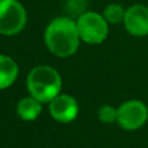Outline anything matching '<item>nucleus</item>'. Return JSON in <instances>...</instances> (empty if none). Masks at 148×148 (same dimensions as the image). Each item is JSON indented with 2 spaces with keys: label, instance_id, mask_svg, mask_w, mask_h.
<instances>
[{
  "label": "nucleus",
  "instance_id": "9d476101",
  "mask_svg": "<svg viewBox=\"0 0 148 148\" xmlns=\"http://www.w3.org/2000/svg\"><path fill=\"white\" fill-rule=\"evenodd\" d=\"M125 14H126V9L123 8L121 4H108L105 8H103L102 16L105 17L109 24H121L123 23L125 20Z\"/></svg>",
  "mask_w": 148,
  "mask_h": 148
},
{
  "label": "nucleus",
  "instance_id": "f257e3e1",
  "mask_svg": "<svg viewBox=\"0 0 148 148\" xmlns=\"http://www.w3.org/2000/svg\"><path fill=\"white\" fill-rule=\"evenodd\" d=\"M43 38L47 50L58 58L72 56L81 42L76 21L67 16L56 17L50 21Z\"/></svg>",
  "mask_w": 148,
  "mask_h": 148
},
{
  "label": "nucleus",
  "instance_id": "20e7f679",
  "mask_svg": "<svg viewBox=\"0 0 148 148\" xmlns=\"http://www.w3.org/2000/svg\"><path fill=\"white\" fill-rule=\"evenodd\" d=\"M26 11L18 0H0V34L16 36L26 25Z\"/></svg>",
  "mask_w": 148,
  "mask_h": 148
},
{
  "label": "nucleus",
  "instance_id": "f03ea898",
  "mask_svg": "<svg viewBox=\"0 0 148 148\" xmlns=\"http://www.w3.org/2000/svg\"><path fill=\"white\" fill-rule=\"evenodd\" d=\"M26 88L30 96L42 103H49L62 93V77L50 66H36L28 73Z\"/></svg>",
  "mask_w": 148,
  "mask_h": 148
},
{
  "label": "nucleus",
  "instance_id": "1a4fd4ad",
  "mask_svg": "<svg viewBox=\"0 0 148 148\" xmlns=\"http://www.w3.org/2000/svg\"><path fill=\"white\" fill-rule=\"evenodd\" d=\"M18 76V66L8 55L0 54V90L7 89L16 81Z\"/></svg>",
  "mask_w": 148,
  "mask_h": 148
},
{
  "label": "nucleus",
  "instance_id": "6e6552de",
  "mask_svg": "<svg viewBox=\"0 0 148 148\" xmlns=\"http://www.w3.org/2000/svg\"><path fill=\"white\" fill-rule=\"evenodd\" d=\"M16 112L23 121H26V122L36 121L42 113V102L29 95L28 97L21 98L17 102Z\"/></svg>",
  "mask_w": 148,
  "mask_h": 148
},
{
  "label": "nucleus",
  "instance_id": "9b49d317",
  "mask_svg": "<svg viewBox=\"0 0 148 148\" xmlns=\"http://www.w3.org/2000/svg\"><path fill=\"white\" fill-rule=\"evenodd\" d=\"M98 119L102 123H114L118 119V109L112 105H103L98 109Z\"/></svg>",
  "mask_w": 148,
  "mask_h": 148
},
{
  "label": "nucleus",
  "instance_id": "39448f33",
  "mask_svg": "<svg viewBox=\"0 0 148 148\" xmlns=\"http://www.w3.org/2000/svg\"><path fill=\"white\" fill-rule=\"evenodd\" d=\"M118 109L117 123L126 131H135L144 126L148 119V108L143 101L130 100L121 103Z\"/></svg>",
  "mask_w": 148,
  "mask_h": 148
},
{
  "label": "nucleus",
  "instance_id": "423d86ee",
  "mask_svg": "<svg viewBox=\"0 0 148 148\" xmlns=\"http://www.w3.org/2000/svg\"><path fill=\"white\" fill-rule=\"evenodd\" d=\"M49 113L56 122L70 123L77 117L79 103L72 96L60 93L49 102Z\"/></svg>",
  "mask_w": 148,
  "mask_h": 148
},
{
  "label": "nucleus",
  "instance_id": "7ed1b4c3",
  "mask_svg": "<svg viewBox=\"0 0 148 148\" xmlns=\"http://www.w3.org/2000/svg\"><path fill=\"white\" fill-rule=\"evenodd\" d=\"M80 39L88 45H98L106 39L109 34V23L101 13L84 12L76 20Z\"/></svg>",
  "mask_w": 148,
  "mask_h": 148
},
{
  "label": "nucleus",
  "instance_id": "0eeeda50",
  "mask_svg": "<svg viewBox=\"0 0 148 148\" xmlns=\"http://www.w3.org/2000/svg\"><path fill=\"white\" fill-rule=\"evenodd\" d=\"M123 25L134 37L148 36V7L135 4L126 9Z\"/></svg>",
  "mask_w": 148,
  "mask_h": 148
}]
</instances>
